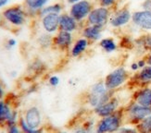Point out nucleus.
I'll use <instances>...</instances> for the list:
<instances>
[{"mask_svg": "<svg viewBox=\"0 0 151 133\" xmlns=\"http://www.w3.org/2000/svg\"><path fill=\"white\" fill-rule=\"evenodd\" d=\"M118 0H97L98 5L103 8H107V9H111L112 6H115Z\"/></svg>", "mask_w": 151, "mask_h": 133, "instance_id": "27", "label": "nucleus"}, {"mask_svg": "<svg viewBox=\"0 0 151 133\" xmlns=\"http://www.w3.org/2000/svg\"><path fill=\"white\" fill-rule=\"evenodd\" d=\"M142 8L144 10L151 11V0H144L142 3Z\"/></svg>", "mask_w": 151, "mask_h": 133, "instance_id": "31", "label": "nucleus"}, {"mask_svg": "<svg viewBox=\"0 0 151 133\" xmlns=\"http://www.w3.org/2000/svg\"><path fill=\"white\" fill-rule=\"evenodd\" d=\"M118 107H119V101H118V99L115 97H111L108 102L96 107L94 109V113L96 116L102 118L114 114L115 112L118 111Z\"/></svg>", "mask_w": 151, "mask_h": 133, "instance_id": "10", "label": "nucleus"}, {"mask_svg": "<svg viewBox=\"0 0 151 133\" xmlns=\"http://www.w3.org/2000/svg\"><path fill=\"white\" fill-rule=\"evenodd\" d=\"M135 103L140 105L151 107V88L146 87L139 90L134 96Z\"/></svg>", "mask_w": 151, "mask_h": 133, "instance_id": "17", "label": "nucleus"}, {"mask_svg": "<svg viewBox=\"0 0 151 133\" xmlns=\"http://www.w3.org/2000/svg\"><path fill=\"white\" fill-rule=\"evenodd\" d=\"M146 61H147V66H151V51L150 53L147 55V58H146Z\"/></svg>", "mask_w": 151, "mask_h": 133, "instance_id": "37", "label": "nucleus"}, {"mask_svg": "<svg viewBox=\"0 0 151 133\" xmlns=\"http://www.w3.org/2000/svg\"><path fill=\"white\" fill-rule=\"evenodd\" d=\"M137 79L141 82H151V66H146L137 74Z\"/></svg>", "mask_w": 151, "mask_h": 133, "instance_id": "23", "label": "nucleus"}, {"mask_svg": "<svg viewBox=\"0 0 151 133\" xmlns=\"http://www.w3.org/2000/svg\"><path fill=\"white\" fill-rule=\"evenodd\" d=\"M25 122L32 129H39L42 124V117L40 114V111L37 107H32L29 108L25 113V117H24Z\"/></svg>", "mask_w": 151, "mask_h": 133, "instance_id": "13", "label": "nucleus"}, {"mask_svg": "<svg viewBox=\"0 0 151 133\" xmlns=\"http://www.w3.org/2000/svg\"><path fill=\"white\" fill-rule=\"evenodd\" d=\"M128 79V72L123 68V66H119L115 69L110 73L106 76L104 79V83L109 91L113 92L114 90L118 89L122 84L126 82Z\"/></svg>", "mask_w": 151, "mask_h": 133, "instance_id": "3", "label": "nucleus"}, {"mask_svg": "<svg viewBox=\"0 0 151 133\" xmlns=\"http://www.w3.org/2000/svg\"><path fill=\"white\" fill-rule=\"evenodd\" d=\"M9 2V0H0V9L4 8V6Z\"/></svg>", "mask_w": 151, "mask_h": 133, "instance_id": "36", "label": "nucleus"}, {"mask_svg": "<svg viewBox=\"0 0 151 133\" xmlns=\"http://www.w3.org/2000/svg\"><path fill=\"white\" fill-rule=\"evenodd\" d=\"M60 15L52 13L42 17V26L47 33H54L60 30Z\"/></svg>", "mask_w": 151, "mask_h": 133, "instance_id": "12", "label": "nucleus"}, {"mask_svg": "<svg viewBox=\"0 0 151 133\" xmlns=\"http://www.w3.org/2000/svg\"><path fill=\"white\" fill-rule=\"evenodd\" d=\"M93 9V3L90 0H80L79 2L70 6L69 14L80 23L83 21H86Z\"/></svg>", "mask_w": 151, "mask_h": 133, "instance_id": "5", "label": "nucleus"}, {"mask_svg": "<svg viewBox=\"0 0 151 133\" xmlns=\"http://www.w3.org/2000/svg\"><path fill=\"white\" fill-rule=\"evenodd\" d=\"M111 15V12L109 9L103 8V6H94L90 14L86 19L87 25L97 26V27L104 28L109 23V17Z\"/></svg>", "mask_w": 151, "mask_h": 133, "instance_id": "4", "label": "nucleus"}, {"mask_svg": "<svg viewBox=\"0 0 151 133\" xmlns=\"http://www.w3.org/2000/svg\"><path fill=\"white\" fill-rule=\"evenodd\" d=\"M13 111L5 101H0V125H4L11 117Z\"/></svg>", "mask_w": 151, "mask_h": 133, "instance_id": "18", "label": "nucleus"}, {"mask_svg": "<svg viewBox=\"0 0 151 133\" xmlns=\"http://www.w3.org/2000/svg\"><path fill=\"white\" fill-rule=\"evenodd\" d=\"M103 28L93 25H86L82 31V35L89 42H97L102 39Z\"/></svg>", "mask_w": 151, "mask_h": 133, "instance_id": "15", "label": "nucleus"}, {"mask_svg": "<svg viewBox=\"0 0 151 133\" xmlns=\"http://www.w3.org/2000/svg\"><path fill=\"white\" fill-rule=\"evenodd\" d=\"M136 63H137V65H138V68H139V69H142L145 68L146 66H147V61H146V59H140V60H138V61H137Z\"/></svg>", "mask_w": 151, "mask_h": 133, "instance_id": "33", "label": "nucleus"}, {"mask_svg": "<svg viewBox=\"0 0 151 133\" xmlns=\"http://www.w3.org/2000/svg\"><path fill=\"white\" fill-rule=\"evenodd\" d=\"M17 121H18V114H17L16 111H13L11 117H9V120L6 121V125L8 126L9 128H10V127H12V126H16Z\"/></svg>", "mask_w": 151, "mask_h": 133, "instance_id": "28", "label": "nucleus"}, {"mask_svg": "<svg viewBox=\"0 0 151 133\" xmlns=\"http://www.w3.org/2000/svg\"><path fill=\"white\" fill-rule=\"evenodd\" d=\"M79 1H80V0H67V2L69 4H70V5H73V4H75V3H77Z\"/></svg>", "mask_w": 151, "mask_h": 133, "instance_id": "38", "label": "nucleus"}, {"mask_svg": "<svg viewBox=\"0 0 151 133\" xmlns=\"http://www.w3.org/2000/svg\"><path fill=\"white\" fill-rule=\"evenodd\" d=\"M140 44L143 46L146 50L151 51V34H147L143 36L139 39Z\"/></svg>", "mask_w": 151, "mask_h": 133, "instance_id": "25", "label": "nucleus"}, {"mask_svg": "<svg viewBox=\"0 0 151 133\" xmlns=\"http://www.w3.org/2000/svg\"><path fill=\"white\" fill-rule=\"evenodd\" d=\"M57 133H68L67 131H58Z\"/></svg>", "mask_w": 151, "mask_h": 133, "instance_id": "40", "label": "nucleus"}, {"mask_svg": "<svg viewBox=\"0 0 151 133\" xmlns=\"http://www.w3.org/2000/svg\"><path fill=\"white\" fill-rule=\"evenodd\" d=\"M127 114L133 121L139 123L144 118L151 115V107H146V106L134 103L129 106Z\"/></svg>", "mask_w": 151, "mask_h": 133, "instance_id": "9", "label": "nucleus"}, {"mask_svg": "<svg viewBox=\"0 0 151 133\" xmlns=\"http://www.w3.org/2000/svg\"><path fill=\"white\" fill-rule=\"evenodd\" d=\"M99 46L101 47V49L106 53H112L118 47L115 40L110 37L102 38L99 41Z\"/></svg>", "mask_w": 151, "mask_h": 133, "instance_id": "19", "label": "nucleus"}, {"mask_svg": "<svg viewBox=\"0 0 151 133\" xmlns=\"http://www.w3.org/2000/svg\"><path fill=\"white\" fill-rule=\"evenodd\" d=\"M136 129L138 133H151V115L137 123Z\"/></svg>", "mask_w": 151, "mask_h": 133, "instance_id": "22", "label": "nucleus"}, {"mask_svg": "<svg viewBox=\"0 0 151 133\" xmlns=\"http://www.w3.org/2000/svg\"><path fill=\"white\" fill-rule=\"evenodd\" d=\"M19 129H22V133H43L42 129H32L27 125V123L25 122L24 118H21L19 121Z\"/></svg>", "mask_w": 151, "mask_h": 133, "instance_id": "24", "label": "nucleus"}, {"mask_svg": "<svg viewBox=\"0 0 151 133\" xmlns=\"http://www.w3.org/2000/svg\"><path fill=\"white\" fill-rule=\"evenodd\" d=\"M4 95V92H3V88H2V86L0 85V98H2Z\"/></svg>", "mask_w": 151, "mask_h": 133, "instance_id": "39", "label": "nucleus"}, {"mask_svg": "<svg viewBox=\"0 0 151 133\" xmlns=\"http://www.w3.org/2000/svg\"><path fill=\"white\" fill-rule=\"evenodd\" d=\"M9 133H22V131L16 125V126H12V127L9 128Z\"/></svg>", "mask_w": 151, "mask_h": 133, "instance_id": "32", "label": "nucleus"}, {"mask_svg": "<svg viewBox=\"0 0 151 133\" xmlns=\"http://www.w3.org/2000/svg\"><path fill=\"white\" fill-rule=\"evenodd\" d=\"M132 22L143 31H151V11L142 9L134 12Z\"/></svg>", "mask_w": 151, "mask_h": 133, "instance_id": "8", "label": "nucleus"}, {"mask_svg": "<svg viewBox=\"0 0 151 133\" xmlns=\"http://www.w3.org/2000/svg\"><path fill=\"white\" fill-rule=\"evenodd\" d=\"M6 21L14 26H22L26 19V13L21 6H13L3 12Z\"/></svg>", "mask_w": 151, "mask_h": 133, "instance_id": "6", "label": "nucleus"}, {"mask_svg": "<svg viewBox=\"0 0 151 133\" xmlns=\"http://www.w3.org/2000/svg\"><path fill=\"white\" fill-rule=\"evenodd\" d=\"M90 44V42L85 38H78L75 43L73 44V47L70 48V55L73 57H79L81 56L83 53L87 50L88 46Z\"/></svg>", "mask_w": 151, "mask_h": 133, "instance_id": "16", "label": "nucleus"}, {"mask_svg": "<svg viewBox=\"0 0 151 133\" xmlns=\"http://www.w3.org/2000/svg\"><path fill=\"white\" fill-rule=\"evenodd\" d=\"M62 11V6L58 3L50 5L47 6H45L40 11H39V15L41 17H44L47 14H52V13H56V14H60Z\"/></svg>", "mask_w": 151, "mask_h": 133, "instance_id": "21", "label": "nucleus"}, {"mask_svg": "<svg viewBox=\"0 0 151 133\" xmlns=\"http://www.w3.org/2000/svg\"><path fill=\"white\" fill-rule=\"evenodd\" d=\"M71 133H96V129H89L87 127H85L83 124H81L73 129Z\"/></svg>", "mask_w": 151, "mask_h": 133, "instance_id": "26", "label": "nucleus"}, {"mask_svg": "<svg viewBox=\"0 0 151 133\" xmlns=\"http://www.w3.org/2000/svg\"><path fill=\"white\" fill-rule=\"evenodd\" d=\"M132 21V13L127 8H122L111 13L109 23L113 28H122Z\"/></svg>", "mask_w": 151, "mask_h": 133, "instance_id": "7", "label": "nucleus"}, {"mask_svg": "<svg viewBox=\"0 0 151 133\" xmlns=\"http://www.w3.org/2000/svg\"><path fill=\"white\" fill-rule=\"evenodd\" d=\"M48 82L51 86H53V87H56L58 84H60V78L58 76H51L48 79Z\"/></svg>", "mask_w": 151, "mask_h": 133, "instance_id": "30", "label": "nucleus"}, {"mask_svg": "<svg viewBox=\"0 0 151 133\" xmlns=\"http://www.w3.org/2000/svg\"><path fill=\"white\" fill-rule=\"evenodd\" d=\"M113 92L109 91L104 82H97L91 86V88L86 95L87 104L95 109L97 106L108 102L112 97Z\"/></svg>", "mask_w": 151, "mask_h": 133, "instance_id": "1", "label": "nucleus"}, {"mask_svg": "<svg viewBox=\"0 0 151 133\" xmlns=\"http://www.w3.org/2000/svg\"><path fill=\"white\" fill-rule=\"evenodd\" d=\"M49 0H25V6L30 11H40Z\"/></svg>", "mask_w": 151, "mask_h": 133, "instance_id": "20", "label": "nucleus"}, {"mask_svg": "<svg viewBox=\"0 0 151 133\" xmlns=\"http://www.w3.org/2000/svg\"><path fill=\"white\" fill-rule=\"evenodd\" d=\"M131 69L134 70V71H136V70H138L139 68H138V65H137V63H133L132 65H131Z\"/></svg>", "mask_w": 151, "mask_h": 133, "instance_id": "35", "label": "nucleus"}, {"mask_svg": "<svg viewBox=\"0 0 151 133\" xmlns=\"http://www.w3.org/2000/svg\"><path fill=\"white\" fill-rule=\"evenodd\" d=\"M79 27V22L70 14L64 13L60 15V30L68 32H74Z\"/></svg>", "mask_w": 151, "mask_h": 133, "instance_id": "14", "label": "nucleus"}, {"mask_svg": "<svg viewBox=\"0 0 151 133\" xmlns=\"http://www.w3.org/2000/svg\"><path fill=\"white\" fill-rule=\"evenodd\" d=\"M122 127V116L119 111L102 117L96 125V133H114Z\"/></svg>", "mask_w": 151, "mask_h": 133, "instance_id": "2", "label": "nucleus"}, {"mask_svg": "<svg viewBox=\"0 0 151 133\" xmlns=\"http://www.w3.org/2000/svg\"><path fill=\"white\" fill-rule=\"evenodd\" d=\"M52 43L58 49L67 50L70 47L71 44H73V35L71 32L58 31L57 35L53 38Z\"/></svg>", "mask_w": 151, "mask_h": 133, "instance_id": "11", "label": "nucleus"}, {"mask_svg": "<svg viewBox=\"0 0 151 133\" xmlns=\"http://www.w3.org/2000/svg\"><path fill=\"white\" fill-rule=\"evenodd\" d=\"M119 133H138L136 128L132 127H121L120 129L118 130Z\"/></svg>", "mask_w": 151, "mask_h": 133, "instance_id": "29", "label": "nucleus"}, {"mask_svg": "<svg viewBox=\"0 0 151 133\" xmlns=\"http://www.w3.org/2000/svg\"><path fill=\"white\" fill-rule=\"evenodd\" d=\"M6 45H8V47H9V48H11V47H13V46H15L16 45V40L15 39H9V41H8V43H6Z\"/></svg>", "mask_w": 151, "mask_h": 133, "instance_id": "34", "label": "nucleus"}]
</instances>
